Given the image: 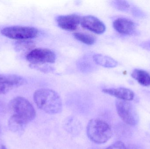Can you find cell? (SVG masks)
Segmentation results:
<instances>
[{
    "label": "cell",
    "instance_id": "1",
    "mask_svg": "<svg viewBox=\"0 0 150 149\" xmlns=\"http://www.w3.org/2000/svg\"><path fill=\"white\" fill-rule=\"evenodd\" d=\"M33 100L38 107L49 114H57L62 109L60 96L55 91L48 88H41L35 91Z\"/></svg>",
    "mask_w": 150,
    "mask_h": 149
},
{
    "label": "cell",
    "instance_id": "2",
    "mask_svg": "<svg viewBox=\"0 0 150 149\" xmlns=\"http://www.w3.org/2000/svg\"><path fill=\"white\" fill-rule=\"evenodd\" d=\"M86 132L89 139L97 144L107 142L112 134L109 124L102 120L97 119L89 121L86 126Z\"/></svg>",
    "mask_w": 150,
    "mask_h": 149
},
{
    "label": "cell",
    "instance_id": "3",
    "mask_svg": "<svg viewBox=\"0 0 150 149\" xmlns=\"http://www.w3.org/2000/svg\"><path fill=\"white\" fill-rule=\"evenodd\" d=\"M9 107L14 113L25 120L28 123L36 117L35 109L30 102L25 98L17 97L12 99L9 104Z\"/></svg>",
    "mask_w": 150,
    "mask_h": 149
},
{
    "label": "cell",
    "instance_id": "4",
    "mask_svg": "<svg viewBox=\"0 0 150 149\" xmlns=\"http://www.w3.org/2000/svg\"><path fill=\"white\" fill-rule=\"evenodd\" d=\"M1 32L7 37L18 41L30 40L39 35L38 29L28 26H9L2 29Z\"/></svg>",
    "mask_w": 150,
    "mask_h": 149
},
{
    "label": "cell",
    "instance_id": "5",
    "mask_svg": "<svg viewBox=\"0 0 150 149\" xmlns=\"http://www.w3.org/2000/svg\"><path fill=\"white\" fill-rule=\"evenodd\" d=\"M115 107L118 115L127 125L134 126L137 124L138 117L133 105L129 101L117 100Z\"/></svg>",
    "mask_w": 150,
    "mask_h": 149
},
{
    "label": "cell",
    "instance_id": "6",
    "mask_svg": "<svg viewBox=\"0 0 150 149\" xmlns=\"http://www.w3.org/2000/svg\"><path fill=\"white\" fill-rule=\"evenodd\" d=\"M26 59L30 65L45 64H52L56 59L55 53L52 51L46 48H36L28 52Z\"/></svg>",
    "mask_w": 150,
    "mask_h": 149
},
{
    "label": "cell",
    "instance_id": "7",
    "mask_svg": "<svg viewBox=\"0 0 150 149\" xmlns=\"http://www.w3.org/2000/svg\"><path fill=\"white\" fill-rule=\"evenodd\" d=\"M138 26L137 23L127 17H119L113 22L115 30L124 36H133L138 34Z\"/></svg>",
    "mask_w": 150,
    "mask_h": 149
},
{
    "label": "cell",
    "instance_id": "8",
    "mask_svg": "<svg viewBox=\"0 0 150 149\" xmlns=\"http://www.w3.org/2000/svg\"><path fill=\"white\" fill-rule=\"evenodd\" d=\"M25 82L24 78L19 75L0 74V95L5 94L13 88L23 85Z\"/></svg>",
    "mask_w": 150,
    "mask_h": 149
},
{
    "label": "cell",
    "instance_id": "9",
    "mask_svg": "<svg viewBox=\"0 0 150 149\" xmlns=\"http://www.w3.org/2000/svg\"><path fill=\"white\" fill-rule=\"evenodd\" d=\"M80 24L84 29L97 34H102L106 30L105 24L98 17L92 15L81 17Z\"/></svg>",
    "mask_w": 150,
    "mask_h": 149
},
{
    "label": "cell",
    "instance_id": "10",
    "mask_svg": "<svg viewBox=\"0 0 150 149\" xmlns=\"http://www.w3.org/2000/svg\"><path fill=\"white\" fill-rule=\"evenodd\" d=\"M81 17L76 14L59 16L56 22L59 27L65 30L74 31L76 30L80 24Z\"/></svg>",
    "mask_w": 150,
    "mask_h": 149
},
{
    "label": "cell",
    "instance_id": "11",
    "mask_svg": "<svg viewBox=\"0 0 150 149\" xmlns=\"http://www.w3.org/2000/svg\"><path fill=\"white\" fill-rule=\"evenodd\" d=\"M104 93L117 98L118 100L130 101L133 100L135 97V94L131 89L126 87L105 88L103 89Z\"/></svg>",
    "mask_w": 150,
    "mask_h": 149
},
{
    "label": "cell",
    "instance_id": "12",
    "mask_svg": "<svg viewBox=\"0 0 150 149\" xmlns=\"http://www.w3.org/2000/svg\"><path fill=\"white\" fill-rule=\"evenodd\" d=\"M28 122L18 115L13 114L8 121V127L11 132L21 135L23 133Z\"/></svg>",
    "mask_w": 150,
    "mask_h": 149
},
{
    "label": "cell",
    "instance_id": "13",
    "mask_svg": "<svg viewBox=\"0 0 150 149\" xmlns=\"http://www.w3.org/2000/svg\"><path fill=\"white\" fill-rule=\"evenodd\" d=\"M131 75L140 85L143 86H150V74L147 71L135 69L132 71Z\"/></svg>",
    "mask_w": 150,
    "mask_h": 149
},
{
    "label": "cell",
    "instance_id": "14",
    "mask_svg": "<svg viewBox=\"0 0 150 149\" xmlns=\"http://www.w3.org/2000/svg\"><path fill=\"white\" fill-rule=\"evenodd\" d=\"M93 60L99 65L106 68H114L118 66V63L112 58L101 54L93 55Z\"/></svg>",
    "mask_w": 150,
    "mask_h": 149
},
{
    "label": "cell",
    "instance_id": "15",
    "mask_svg": "<svg viewBox=\"0 0 150 149\" xmlns=\"http://www.w3.org/2000/svg\"><path fill=\"white\" fill-rule=\"evenodd\" d=\"M74 36L77 40L87 45H92L96 41L94 37L86 33L75 32Z\"/></svg>",
    "mask_w": 150,
    "mask_h": 149
},
{
    "label": "cell",
    "instance_id": "16",
    "mask_svg": "<svg viewBox=\"0 0 150 149\" xmlns=\"http://www.w3.org/2000/svg\"><path fill=\"white\" fill-rule=\"evenodd\" d=\"M112 4L118 10L126 12H129L132 5L128 1L121 0L112 1Z\"/></svg>",
    "mask_w": 150,
    "mask_h": 149
},
{
    "label": "cell",
    "instance_id": "17",
    "mask_svg": "<svg viewBox=\"0 0 150 149\" xmlns=\"http://www.w3.org/2000/svg\"><path fill=\"white\" fill-rule=\"evenodd\" d=\"M16 49L18 51H31L34 47V44L29 40H20L16 43Z\"/></svg>",
    "mask_w": 150,
    "mask_h": 149
},
{
    "label": "cell",
    "instance_id": "18",
    "mask_svg": "<svg viewBox=\"0 0 150 149\" xmlns=\"http://www.w3.org/2000/svg\"><path fill=\"white\" fill-rule=\"evenodd\" d=\"M129 13L134 17L144 19L147 17L146 13L141 8L132 4Z\"/></svg>",
    "mask_w": 150,
    "mask_h": 149
},
{
    "label": "cell",
    "instance_id": "19",
    "mask_svg": "<svg viewBox=\"0 0 150 149\" xmlns=\"http://www.w3.org/2000/svg\"><path fill=\"white\" fill-rule=\"evenodd\" d=\"M31 66H32L33 68L38 69L41 71L44 72H48L53 71L52 67H50V66H47L45 64L40 65H30Z\"/></svg>",
    "mask_w": 150,
    "mask_h": 149
},
{
    "label": "cell",
    "instance_id": "20",
    "mask_svg": "<svg viewBox=\"0 0 150 149\" xmlns=\"http://www.w3.org/2000/svg\"><path fill=\"white\" fill-rule=\"evenodd\" d=\"M105 149H126V147L122 142L117 141Z\"/></svg>",
    "mask_w": 150,
    "mask_h": 149
},
{
    "label": "cell",
    "instance_id": "21",
    "mask_svg": "<svg viewBox=\"0 0 150 149\" xmlns=\"http://www.w3.org/2000/svg\"><path fill=\"white\" fill-rule=\"evenodd\" d=\"M138 45L142 49L150 52V39L141 42Z\"/></svg>",
    "mask_w": 150,
    "mask_h": 149
},
{
    "label": "cell",
    "instance_id": "22",
    "mask_svg": "<svg viewBox=\"0 0 150 149\" xmlns=\"http://www.w3.org/2000/svg\"><path fill=\"white\" fill-rule=\"evenodd\" d=\"M0 149H7V148L4 145H0Z\"/></svg>",
    "mask_w": 150,
    "mask_h": 149
}]
</instances>
